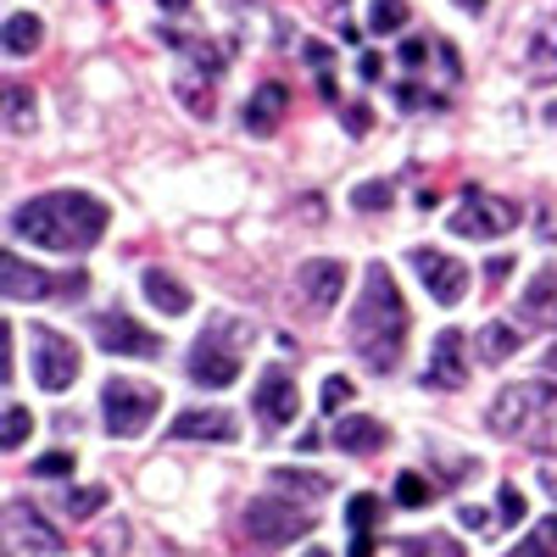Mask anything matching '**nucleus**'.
Segmentation results:
<instances>
[{"label": "nucleus", "mask_w": 557, "mask_h": 557, "mask_svg": "<svg viewBox=\"0 0 557 557\" xmlns=\"http://www.w3.org/2000/svg\"><path fill=\"white\" fill-rule=\"evenodd\" d=\"M346 341L362 357V368H374V374H396V368H401V351H407V301H401L396 273L385 262L362 268V290H357V307H351V323H346Z\"/></svg>", "instance_id": "f257e3e1"}, {"label": "nucleus", "mask_w": 557, "mask_h": 557, "mask_svg": "<svg viewBox=\"0 0 557 557\" xmlns=\"http://www.w3.org/2000/svg\"><path fill=\"white\" fill-rule=\"evenodd\" d=\"M112 223V207L89 190H51V196H34L12 212V235L28 246H45L57 257H78L89 251Z\"/></svg>", "instance_id": "f03ea898"}, {"label": "nucleus", "mask_w": 557, "mask_h": 557, "mask_svg": "<svg viewBox=\"0 0 557 557\" xmlns=\"http://www.w3.org/2000/svg\"><path fill=\"white\" fill-rule=\"evenodd\" d=\"M246 346H251V323L228 318V312H212V318H207V330H201L196 346H190V380L207 385V391L235 385V380H240V357H246Z\"/></svg>", "instance_id": "7ed1b4c3"}, {"label": "nucleus", "mask_w": 557, "mask_h": 557, "mask_svg": "<svg viewBox=\"0 0 557 557\" xmlns=\"http://www.w3.org/2000/svg\"><path fill=\"white\" fill-rule=\"evenodd\" d=\"M552 412H557V385H552V380H513V385L491 401L485 424H491V435H502V441H530L535 424H546Z\"/></svg>", "instance_id": "20e7f679"}, {"label": "nucleus", "mask_w": 557, "mask_h": 557, "mask_svg": "<svg viewBox=\"0 0 557 557\" xmlns=\"http://www.w3.org/2000/svg\"><path fill=\"white\" fill-rule=\"evenodd\" d=\"M240 524H246V535L257 541V546H290V541H301V535H312V513L301 502H290V496H251L246 502V513H240Z\"/></svg>", "instance_id": "39448f33"}, {"label": "nucleus", "mask_w": 557, "mask_h": 557, "mask_svg": "<svg viewBox=\"0 0 557 557\" xmlns=\"http://www.w3.org/2000/svg\"><path fill=\"white\" fill-rule=\"evenodd\" d=\"M157 407H162V391H151V385H139V380H107L101 385V418H107V435H117V441H134V435H146V424L157 418Z\"/></svg>", "instance_id": "423d86ee"}, {"label": "nucleus", "mask_w": 557, "mask_h": 557, "mask_svg": "<svg viewBox=\"0 0 557 557\" xmlns=\"http://www.w3.org/2000/svg\"><path fill=\"white\" fill-rule=\"evenodd\" d=\"M519 201H507V196H491V190H469L462 196V207L446 218L451 235L462 240H502V235H513V223H519Z\"/></svg>", "instance_id": "0eeeda50"}, {"label": "nucleus", "mask_w": 557, "mask_h": 557, "mask_svg": "<svg viewBox=\"0 0 557 557\" xmlns=\"http://www.w3.org/2000/svg\"><path fill=\"white\" fill-rule=\"evenodd\" d=\"M0 278H7V301H45V296H67V301H78V296L89 290V278H84V273L51 278V273H39L34 262H23L17 251L0 257Z\"/></svg>", "instance_id": "6e6552de"}, {"label": "nucleus", "mask_w": 557, "mask_h": 557, "mask_svg": "<svg viewBox=\"0 0 557 557\" xmlns=\"http://www.w3.org/2000/svg\"><path fill=\"white\" fill-rule=\"evenodd\" d=\"M28 341H34V380H39V391H51V396L73 391V380H78V346L67 335H57V330H45V323H34Z\"/></svg>", "instance_id": "1a4fd4ad"}, {"label": "nucleus", "mask_w": 557, "mask_h": 557, "mask_svg": "<svg viewBox=\"0 0 557 557\" xmlns=\"http://www.w3.org/2000/svg\"><path fill=\"white\" fill-rule=\"evenodd\" d=\"M89 335H96V346L101 351H112V357H139V362H151V357H162V335H151L146 323H134L128 312H96L89 318Z\"/></svg>", "instance_id": "9d476101"}, {"label": "nucleus", "mask_w": 557, "mask_h": 557, "mask_svg": "<svg viewBox=\"0 0 557 557\" xmlns=\"http://www.w3.org/2000/svg\"><path fill=\"white\" fill-rule=\"evenodd\" d=\"M407 262H412V273L424 278V290H430L441 307H457L462 296H469V262H457V257H446V251H435V246H412Z\"/></svg>", "instance_id": "9b49d317"}, {"label": "nucleus", "mask_w": 557, "mask_h": 557, "mask_svg": "<svg viewBox=\"0 0 557 557\" xmlns=\"http://www.w3.org/2000/svg\"><path fill=\"white\" fill-rule=\"evenodd\" d=\"M251 412L262 418L268 430L296 424V412H301V391H296V380L285 374V368H262V380H257V391H251Z\"/></svg>", "instance_id": "f8f14e48"}, {"label": "nucleus", "mask_w": 557, "mask_h": 557, "mask_svg": "<svg viewBox=\"0 0 557 557\" xmlns=\"http://www.w3.org/2000/svg\"><path fill=\"white\" fill-rule=\"evenodd\" d=\"M341 290H346V262L341 257H312V262L296 268V296H301L307 312H330L341 301Z\"/></svg>", "instance_id": "ddd939ff"}, {"label": "nucleus", "mask_w": 557, "mask_h": 557, "mask_svg": "<svg viewBox=\"0 0 557 557\" xmlns=\"http://www.w3.org/2000/svg\"><path fill=\"white\" fill-rule=\"evenodd\" d=\"M469 380V346H462V330H441L424 362V385L430 391H457Z\"/></svg>", "instance_id": "4468645a"}, {"label": "nucleus", "mask_w": 557, "mask_h": 557, "mask_svg": "<svg viewBox=\"0 0 557 557\" xmlns=\"http://www.w3.org/2000/svg\"><path fill=\"white\" fill-rule=\"evenodd\" d=\"M7 524L23 541V552H34V557H62V546H67V535L57 524H45L34 502H7Z\"/></svg>", "instance_id": "2eb2a0df"}, {"label": "nucleus", "mask_w": 557, "mask_h": 557, "mask_svg": "<svg viewBox=\"0 0 557 557\" xmlns=\"http://www.w3.org/2000/svg\"><path fill=\"white\" fill-rule=\"evenodd\" d=\"M168 435L173 441H240V424H235V412H223V407H190L168 424Z\"/></svg>", "instance_id": "dca6fc26"}, {"label": "nucleus", "mask_w": 557, "mask_h": 557, "mask_svg": "<svg viewBox=\"0 0 557 557\" xmlns=\"http://www.w3.org/2000/svg\"><path fill=\"white\" fill-rule=\"evenodd\" d=\"M162 45L184 51L190 67H207V73H223L228 62H235V51H240V39H201V34H178V28H162Z\"/></svg>", "instance_id": "f3484780"}, {"label": "nucleus", "mask_w": 557, "mask_h": 557, "mask_svg": "<svg viewBox=\"0 0 557 557\" xmlns=\"http://www.w3.org/2000/svg\"><path fill=\"white\" fill-rule=\"evenodd\" d=\"M285 112H290V89L285 84H257V96L240 112V128L257 134V139H268L278 123H285Z\"/></svg>", "instance_id": "a211bd4d"}, {"label": "nucleus", "mask_w": 557, "mask_h": 557, "mask_svg": "<svg viewBox=\"0 0 557 557\" xmlns=\"http://www.w3.org/2000/svg\"><path fill=\"white\" fill-rule=\"evenodd\" d=\"M335 451H351V457H368V451H380L391 441V430L380 424V418H368V412H351V418H335V430H330Z\"/></svg>", "instance_id": "6ab92c4d"}, {"label": "nucleus", "mask_w": 557, "mask_h": 557, "mask_svg": "<svg viewBox=\"0 0 557 557\" xmlns=\"http://www.w3.org/2000/svg\"><path fill=\"white\" fill-rule=\"evenodd\" d=\"M139 290H146V301H151L162 318H184V312L196 307V296L184 290V278H173L168 268H146V273H139Z\"/></svg>", "instance_id": "aec40b11"}, {"label": "nucleus", "mask_w": 557, "mask_h": 557, "mask_svg": "<svg viewBox=\"0 0 557 557\" xmlns=\"http://www.w3.org/2000/svg\"><path fill=\"white\" fill-rule=\"evenodd\" d=\"M530 78L535 84H552L557 78V17H546L535 34H530V57H524Z\"/></svg>", "instance_id": "412c9836"}, {"label": "nucleus", "mask_w": 557, "mask_h": 557, "mask_svg": "<svg viewBox=\"0 0 557 557\" xmlns=\"http://www.w3.org/2000/svg\"><path fill=\"white\" fill-rule=\"evenodd\" d=\"M557 268H541L535 278H530V290H524V301H519V312L524 318H546V323H557Z\"/></svg>", "instance_id": "4be33fe9"}, {"label": "nucleus", "mask_w": 557, "mask_h": 557, "mask_svg": "<svg viewBox=\"0 0 557 557\" xmlns=\"http://www.w3.org/2000/svg\"><path fill=\"white\" fill-rule=\"evenodd\" d=\"M519 346H524V335H519V323H507V318H496V323L480 330V357L485 362H507Z\"/></svg>", "instance_id": "5701e85b"}, {"label": "nucleus", "mask_w": 557, "mask_h": 557, "mask_svg": "<svg viewBox=\"0 0 557 557\" xmlns=\"http://www.w3.org/2000/svg\"><path fill=\"white\" fill-rule=\"evenodd\" d=\"M39 39H45V23H39L34 12H12V17H7V57H12V62H17V57H34Z\"/></svg>", "instance_id": "b1692460"}, {"label": "nucleus", "mask_w": 557, "mask_h": 557, "mask_svg": "<svg viewBox=\"0 0 557 557\" xmlns=\"http://www.w3.org/2000/svg\"><path fill=\"white\" fill-rule=\"evenodd\" d=\"M273 491L290 496V502H318V496H330V480L301 474V469H273Z\"/></svg>", "instance_id": "393cba45"}, {"label": "nucleus", "mask_w": 557, "mask_h": 557, "mask_svg": "<svg viewBox=\"0 0 557 557\" xmlns=\"http://www.w3.org/2000/svg\"><path fill=\"white\" fill-rule=\"evenodd\" d=\"M107 502H112L107 485H73V491L62 496V513H67V519H96Z\"/></svg>", "instance_id": "a878e982"}, {"label": "nucleus", "mask_w": 557, "mask_h": 557, "mask_svg": "<svg viewBox=\"0 0 557 557\" xmlns=\"http://www.w3.org/2000/svg\"><path fill=\"white\" fill-rule=\"evenodd\" d=\"M507 557H557V513H546L513 552H507Z\"/></svg>", "instance_id": "bb28decb"}, {"label": "nucleus", "mask_w": 557, "mask_h": 557, "mask_svg": "<svg viewBox=\"0 0 557 557\" xmlns=\"http://www.w3.org/2000/svg\"><path fill=\"white\" fill-rule=\"evenodd\" d=\"M368 28L374 34H401L407 28V0H368Z\"/></svg>", "instance_id": "cd10ccee"}, {"label": "nucleus", "mask_w": 557, "mask_h": 557, "mask_svg": "<svg viewBox=\"0 0 557 557\" xmlns=\"http://www.w3.org/2000/svg\"><path fill=\"white\" fill-rule=\"evenodd\" d=\"M28 123H34V89H23V84L12 78V84H7V128L23 134Z\"/></svg>", "instance_id": "c85d7f7f"}, {"label": "nucleus", "mask_w": 557, "mask_h": 557, "mask_svg": "<svg viewBox=\"0 0 557 557\" xmlns=\"http://www.w3.org/2000/svg\"><path fill=\"white\" fill-rule=\"evenodd\" d=\"M374 519H380V496H374V491H357V496L346 502V524H351V535L374 530Z\"/></svg>", "instance_id": "c756f323"}, {"label": "nucleus", "mask_w": 557, "mask_h": 557, "mask_svg": "<svg viewBox=\"0 0 557 557\" xmlns=\"http://www.w3.org/2000/svg\"><path fill=\"white\" fill-rule=\"evenodd\" d=\"M28 435H34V418H28V407L7 401V430H0V446H7V451H17Z\"/></svg>", "instance_id": "7c9ffc66"}, {"label": "nucleus", "mask_w": 557, "mask_h": 557, "mask_svg": "<svg viewBox=\"0 0 557 557\" xmlns=\"http://www.w3.org/2000/svg\"><path fill=\"white\" fill-rule=\"evenodd\" d=\"M496 507H502V513H496V524H502V530H513V524H524V513H530V507H524V491H519L513 480H507V485H502V496H496Z\"/></svg>", "instance_id": "2f4dec72"}, {"label": "nucleus", "mask_w": 557, "mask_h": 557, "mask_svg": "<svg viewBox=\"0 0 557 557\" xmlns=\"http://www.w3.org/2000/svg\"><path fill=\"white\" fill-rule=\"evenodd\" d=\"M351 207H357V212H385V207H391V184H385V178L357 184V190H351Z\"/></svg>", "instance_id": "473e14b6"}, {"label": "nucleus", "mask_w": 557, "mask_h": 557, "mask_svg": "<svg viewBox=\"0 0 557 557\" xmlns=\"http://www.w3.org/2000/svg\"><path fill=\"white\" fill-rule=\"evenodd\" d=\"M430 496H435V485H430L424 474H412V469H407V474L396 480V502H401V507H424Z\"/></svg>", "instance_id": "72a5a7b5"}, {"label": "nucleus", "mask_w": 557, "mask_h": 557, "mask_svg": "<svg viewBox=\"0 0 557 557\" xmlns=\"http://www.w3.org/2000/svg\"><path fill=\"white\" fill-rule=\"evenodd\" d=\"M301 62H307L318 78H330V67H335V51H330L323 39H307V45H301Z\"/></svg>", "instance_id": "f704fd0d"}, {"label": "nucleus", "mask_w": 557, "mask_h": 557, "mask_svg": "<svg viewBox=\"0 0 557 557\" xmlns=\"http://www.w3.org/2000/svg\"><path fill=\"white\" fill-rule=\"evenodd\" d=\"M396 107H407V112H418V107H446V96H430V89H418V84H401L396 89Z\"/></svg>", "instance_id": "c9c22d12"}, {"label": "nucleus", "mask_w": 557, "mask_h": 557, "mask_svg": "<svg viewBox=\"0 0 557 557\" xmlns=\"http://www.w3.org/2000/svg\"><path fill=\"white\" fill-rule=\"evenodd\" d=\"M34 474H39V480H62V474H73V451H45V457L34 462Z\"/></svg>", "instance_id": "e433bc0d"}, {"label": "nucleus", "mask_w": 557, "mask_h": 557, "mask_svg": "<svg viewBox=\"0 0 557 557\" xmlns=\"http://www.w3.org/2000/svg\"><path fill=\"white\" fill-rule=\"evenodd\" d=\"M430 51H435V45L412 34V39H401V51H396V57H401V67H412V73H418V67H424V62H430Z\"/></svg>", "instance_id": "4c0bfd02"}, {"label": "nucleus", "mask_w": 557, "mask_h": 557, "mask_svg": "<svg viewBox=\"0 0 557 557\" xmlns=\"http://www.w3.org/2000/svg\"><path fill=\"white\" fill-rule=\"evenodd\" d=\"M346 401H351V380L330 374V380H323V412H341Z\"/></svg>", "instance_id": "58836bf2"}, {"label": "nucleus", "mask_w": 557, "mask_h": 557, "mask_svg": "<svg viewBox=\"0 0 557 557\" xmlns=\"http://www.w3.org/2000/svg\"><path fill=\"white\" fill-rule=\"evenodd\" d=\"M507 273H513V257L502 251V257H491V262H485V285H491V290H496V285H507Z\"/></svg>", "instance_id": "ea45409f"}, {"label": "nucleus", "mask_w": 557, "mask_h": 557, "mask_svg": "<svg viewBox=\"0 0 557 557\" xmlns=\"http://www.w3.org/2000/svg\"><path fill=\"white\" fill-rule=\"evenodd\" d=\"M341 123H346V134H368V123H374V117H368V107H362V101H351V107L341 112Z\"/></svg>", "instance_id": "a19ab883"}, {"label": "nucleus", "mask_w": 557, "mask_h": 557, "mask_svg": "<svg viewBox=\"0 0 557 557\" xmlns=\"http://www.w3.org/2000/svg\"><path fill=\"white\" fill-rule=\"evenodd\" d=\"M457 519H462V530H491L485 507H474V502H462V507H457Z\"/></svg>", "instance_id": "79ce46f5"}, {"label": "nucleus", "mask_w": 557, "mask_h": 557, "mask_svg": "<svg viewBox=\"0 0 557 557\" xmlns=\"http://www.w3.org/2000/svg\"><path fill=\"white\" fill-rule=\"evenodd\" d=\"M346 557H374V530H362V535H351V552Z\"/></svg>", "instance_id": "37998d69"}, {"label": "nucleus", "mask_w": 557, "mask_h": 557, "mask_svg": "<svg viewBox=\"0 0 557 557\" xmlns=\"http://www.w3.org/2000/svg\"><path fill=\"white\" fill-rule=\"evenodd\" d=\"M380 67H385V57H374V51H368V57L357 62V73H362L368 84H374V78H380Z\"/></svg>", "instance_id": "c03bdc74"}, {"label": "nucleus", "mask_w": 557, "mask_h": 557, "mask_svg": "<svg viewBox=\"0 0 557 557\" xmlns=\"http://www.w3.org/2000/svg\"><path fill=\"white\" fill-rule=\"evenodd\" d=\"M0 380H12V330L0 335Z\"/></svg>", "instance_id": "a18cd8bd"}, {"label": "nucleus", "mask_w": 557, "mask_h": 557, "mask_svg": "<svg viewBox=\"0 0 557 557\" xmlns=\"http://www.w3.org/2000/svg\"><path fill=\"white\" fill-rule=\"evenodd\" d=\"M157 12H190V0H157Z\"/></svg>", "instance_id": "49530a36"}, {"label": "nucleus", "mask_w": 557, "mask_h": 557, "mask_svg": "<svg viewBox=\"0 0 557 557\" xmlns=\"http://www.w3.org/2000/svg\"><path fill=\"white\" fill-rule=\"evenodd\" d=\"M396 552H401V557H424V541H401Z\"/></svg>", "instance_id": "de8ad7c7"}, {"label": "nucleus", "mask_w": 557, "mask_h": 557, "mask_svg": "<svg viewBox=\"0 0 557 557\" xmlns=\"http://www.w3.org/2000/svg\"><path fill=\"white\" fill-rule=\"evenodd\" d=\"M223 7H228V12H246V7H251V0H223Z\"/></svg>", "instance_id": "09e8293b"}, {"label": "nucleus", "mask_w": 557, "mask_h": 557, "mask_svg": "<svg viewBox=\"0 0 557 557\" xmlns=\"http://www.w3.org/2000/svg\"><path fill=\"white\" fill-rule=\"evenodd\" d=\"M457 7H469V12H485V0H457Z\"/></svg>", "instance_id": "8fccbe9b"}, {"label": "nucleus", "mask_w": 557, "mask_h": 557, "mask_svg": "<svg viewBox=\"0 0 557 557\" xmlns=\"http://www.w3.org/2000/svg\"><path fill=\"white\" fill-rule=\"evenodd\" d=\"M307 557H330V552H307Z\"/></svg>", "instance_id": "3c124183"}]
</instances>
